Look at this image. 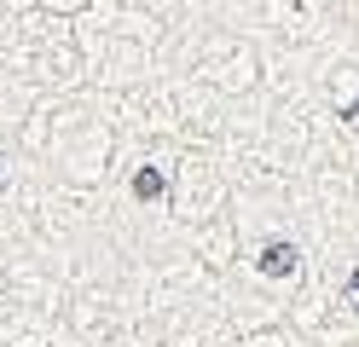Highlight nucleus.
Listing matches in <instances>:
<instances>
[{
	"instance_id": "nucleus-2",
	"label": "nucleus",
	"mask_w": 359,
	"mask_h": 347,
	"mask_svg": "<svg viewBox=\"0 0 359 347\" xmlns=\"http://www.w3.org/2000/svg\"><path fill=\"white\" fill-rule=\"evenodd\" d=\"M163 191H168V179L156 174V168H140V174H133V197H145V203H156Z\"/></svg>"
},
{
	"instance_id": "nucleus-4",
	"label": "nucleus",
	"mask_w": 359,
	"mask_h": 347,
	"mask_svg": "<svg viewBox=\"0 0 359 347\" xmlns=\"http://www.w3.org/2000/svg\"><path fill=\"white\" fill-rule=\"evenodd\" d=\"M348 295H353V301H359V272H353V278H348Z\"/></svg>"
},
{
	"instance_id": "nucleus-3",
	"label": "nucleus",
	"mask_w": 359,
	"mask_h": 347,
	"mask_svg": "<svg viewBox=\"0 0 359 347\" xmlns=\"http://www.w3.org/2000/svg\"><path fill=\"white\" fill-rule=\"evenodd\" d=\"M342 116H348V122H359V99H353V104H348V110H342Z\"/></svg>"
},
{
	"instance_id": "nucleus-1",
	"label": "nucleus",
	"mask_w": 359,
	"mask_h": 347,
	"mask_svg": "<svg viewBox=\"0 0 359 347\" xmlns=\"http://www.w3.org/2000/svg\"><path fill=\"white\" fill-rule=\"evenodd\" d=\"M296 266H302L296 243H266V249H261V272H266V278H290Z\"/></svg>"
}]
</instances>
